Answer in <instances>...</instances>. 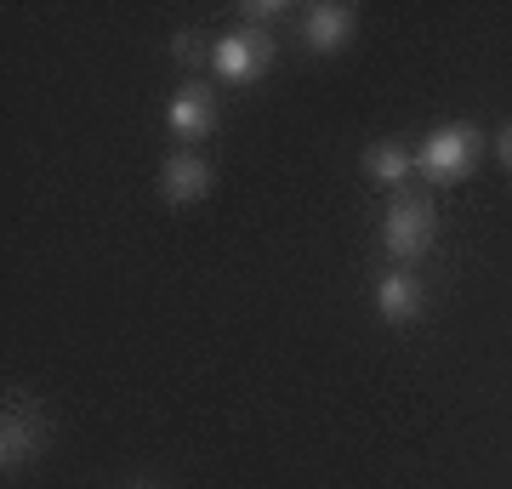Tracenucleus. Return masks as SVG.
Returning <instances> with one entry per match:
<instances>
[{
    "label": "nucleus",
    "instance_id": "5",
    "mask_svg": "<svg viewBox=\"0 0 512 489\" xmlns=\"http://www.w3.org/2000/svg\"><path fill=\"white\" fill-rule=\"evenodd\" d=\"M40 444H46V421H40V410L29 399H6V410H0V467L18 472L23 461H35Z\"/></svg>",
    "mask_w": 512,
    "mask_h": 489
},
{
    "label": "nucleus",
    "instance_id": "3",
    "mask_svg": "<svg viewBox=\"0 0 512 489\" xmlns=\"http://www.w3.org/2000/svg\"><path fill=\"white\" fill-rule=\"evenodd\" d=\"M268 63H274V35L245 29V23H234V29L217 35V46H211V69H217V80H228V86H256V80L268 74Z\"/></svg>",
    "mask_w": 512,
    "mask_h": 489
},
{
    "label": "nucleus",
    "instance_id": "11",
    "mask_svg": "<svg viewBox=\"0 0 512 489\" xmlns=\"http://www.w3.org/2000/svg\"><path fill=\"white\" fill-rule=\"evenodd\" d=\"M171 57H177L183 69H188V63H200V57H205V46H200V40H194V29H177V35H171Z\"/></svg>",
    "mask_w": 512,
    "mask_h": 489
},
{
    "label": "nucleus",
    "instance_id": "7",
    "mask_svg": "<svg viewBox=\"0 0 512 489\" xmlns=\"http://www.w3.org/2000/svg\"><path fill=\"white\" fill-rule=\"evenodd\" d=\"M211 182H217V171H211V160H205L200 148H177V154L160 165V194L171 205L205 200V194H211Z\"/></svg>",
    "mask_w": 512,
    "mask_h": 489
},
{
    "label": "nucleus",
    "instance_id": "12",
    "mask_svg": "<svg viewBox=\"0 0 512 489\" xmlns=\"http://www.w3.org/2000/svg\"><path fill=\"white\" fill-rule=\"evenodd\" d=\"M501 165H507V171H512V126L501 131Z\"/></svg>",
    "mask_w": 512,
    "mask_h": 489
},
{
    "label": "nucleus",
    "instance_id": "2",
    "mask_svg": "<svg viewBox=\"0 0 512 489\" xmlns=\"http://www.w3.org/2000/svg\"><path fill=\"white\" fill-rule=\"evenodd\" d=\"M478 126H461V120H450V126L427 131L416 148V171L427 182H461L467 171L478 165Z\"/></svg>",
    "mask_w": 512,
    "mask_h": 489
},
{
    "label": "nucleus",
    "instance_id": "8",
    "mask_svg": "<svg viewBox=\"0 0 512 489\" xmlns=\"http://www.w3.org/2000/svg\"><path fill=\"white\" fill-rule=\"evenodd\" d=\"M421 308H427V285L410 268H387L376 279V319H387V325H416Z\"/></svg>",
    "mask_w": 512,
    "mask_h": 489
},
{
    "label": "nucleus",
    "instance_id": "6",
    "mask_svg": "<svg viewBox=\"0 0 512 489\" xmlns=\"http://www.w3.org/2000/svg\"><path fill=\"white\" fill-rule=\"evenodd\" d=\"M353 35H359V12H353L348 0H319V6L302 12V46H308L313 57L342 52Z\"/></svg>",
    "mask_w": 512,
    "mask_h": 489
},
{
    "label": "nucleus",
    "instance_id": "1",
    "mask_svg": "<svg viewBox=\"0 0 512 489\" xmlns=\"http://www.w3.org/2000/svg\"><path fill=\"white\" fill-rule=\"evenodd\" d=\"M433 239H439V211L421 194H393V205L382 217V251L393 262H421L433 251Z\"/></svg>",
    "mask_w": 512,
    "mask_h": 489
},
{
    "label": "nucleus",
    "instance_id": "13",
    "mask_svg": "<svg viewBox=\"0 0 512 489\" xmlns=\"http://www.w3.org/2000/svg\"><path fill=\"white\" fill-rule=\"evenodd\" d=\"M131 489H160V484H131Z\"/></svg>",
    "mask_w": 512,
    "mask_h": 489
},
{
    "label": "nucleus",
    "instance_id": "4",
    "mask_svg": "<svg viewBox=\"0 0 512 489\" xmlns=\"http://www.w3.org/2000/svg\"><path fill=\"white\" fill-rule=\"evenodd\" d=\"M165 131L177 137V148H200L217 131V91L205 80H183L165 103Z\"/></svg>",
    "mask_w": 512,
    "mask_h": 489
},
{
    "label": "nucleus",
    "instance_id": "10",
    "mask_svg": "<svg viewBox=\"0 0 512 489\" xmlns=\"http://www.w3.org/2000/svg\"><path fill=\"white\" fill-rule=\"evenodd\" d=\"M285 12H291L285 0H245V6H239V23H245V29H262V35H268L274 23H285Z\"/></svg>",
    "mask_w": 512,
    "mask_h": 489
},
{
    "label": "nucleus",
    "instance_id": "9",
    "mask_svg": "<svg viewBox=\"0 0 512 489\" xmlns=\"http://www.w3.org/2000/svg\"><path fill=\"white\" fill-rule=\"evenodd\" d=\"M416 171V154L404 143H370L365 148V177L376 188H404V177Z\"/></svg>",
    "mask_w": 512,
    "mask_h": 489
}]
</instances>
